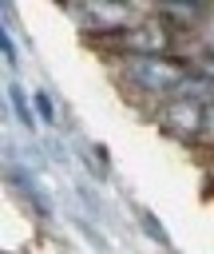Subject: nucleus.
Listing matches in <instances>:
<instances>
[{
    "instance_id": "obj_5",
    "label": "nucleus",
    "mask_w": 214,
    "mask_h": 254,
    "mask_svg": "<svg viewBox=\"0 0 214 254\" xmlns=\"http://www.w3.org/2000/svg\"><path fill=\"white\" fill-rule=\"evenodd\" d=\"M202 12H206L202 4H186V8H182V4H162V16H174V20H182V24H190V20L202 16Z\"/></svg>"
},
{
    "instance_id": "obj_7",
    "label": "nucleus",
    "mask_w": 214,
    "mask_h": 254,
    "mask_svg": "<svg viewBox=\"0 0 214 254\" xmlns=\"http://www.w3.org/2000/svg\"><path fill=\"white\" fill-rule=\"evenodd\" d=\"M0 48H4V60H8V67L16 64V48H12V36L8 32H0Z\"/></svg>"
},
{
    "instance_id": "obj_3",
    "label": "nucleus",
    "mask_w": 214,
    "mask_h": 254,
    "mask_svg": "<svg viewBox=\"0 0 214 254\" xmlns=\"http://www.w3.org/2000/svg\"><path fill=\"white\" fill-rule=\"evenodd\" d=\"M127 48H131V56H162L170 48V36L159 24H147V28L127 32Z\"/></svg>"
},
{
    "instance_id": "obj_1",
    "label": "nucleus",
    "mask_w": 214,
    "mask_h": 254,
    "mask_svg": "<svg viewBox=\"0 0 214 254\" xmlns=\"http://www.w3.org/2000/svg\"><path fill=\"white\" fill-rule=\"evenodd\" d=\"M123 75H127L135 87L151 91V95H174L190 71H186L182 64L166 60V56H127V60H123Z\"/></svg>"
},
{
    "instance_id": "obj_8",
    "label": "nucleus",
    "mask_w": 214,
    "mask_h": 254,
    "mask_svg": "<svg viewBox=\"0 0 214 254\" xmlns=\"http://www.w3.org/2000/svg\"><path fill=\"white\" fill-rule=\"evenodd\" d=\"M206 131H210V135H214V103H210V107H206Z\"/></svg>"
},
{
    "instance_id": "obj_2",
    "label": "nucleus",
    "mask_w": 214,
    "mask_h": 254,
    "mask_svg": "<svg viewBox=\"0 0 214 254\" xmlns=\"http://www.w3.org/2000/svg\"><path fill=\"white\" fill-rule=\"evenodd\" d=\"M162 127L174 131V135H194V131L206 127V107L186 103V99H170L166 111H162Z\"/></svg>"
},
{
    "instance_id": "obj_6",
    "label": "nucleus",
    "mask_w": 214,
    "mask_h": 254,
    "mask_svg": "<svg viewBox=\"0 0 214 254\" xmlns=\"http://www.w3.org/2000/svg\"><path fill=\"white\" fill-rule=\"evenodd\" d=\"M32 103H36V111H40L44 123H55V107H52V95H48V91H36Z\"/></svg>"
},
{
    "instance_id": "obj_4",
    "label": "nucleus",
    "mask_w": 214,
    "mask_h": 254,
    "mask_svg": "<svg viewBox=\"0 0 214 254\" xmlns=\"http://www.w3.org/2000/svg\"><path fill=\"white\" fill-rule=\"evenodd\" d=\"M8 103H12V111H16V119H20V123H24L28 131H36V115H32V103H28V95H24V91H20L16 83L8 87Z\"/></svg>"
}]
</instances>
